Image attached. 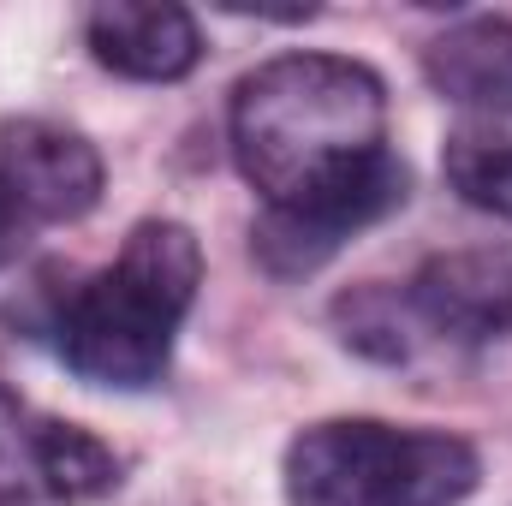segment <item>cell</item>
I'll list each match as a JSON object with an SVG mask.
<instances>
[{"label": "cell", "mask_w": 512, "mask_h": 506, "mask_svg": "<svg viewBox=\"0 0 512 506\" xmlns=\"http://www.w3.org/2000/svg\"><path fill=\"white\" fill-rule=\"evenodd\" d=\"M429 84L477 114L512 120V18H465L423 48Z\"/></svg>", "instance_id": "cell-9"}, {"label": "cell", "mask_w": 512, "mask_h": 506, "mask_svg": "<svg viewBox=\"0 0 512 506\" xmlns=\"http://www.w3.org/2000/svg\"><path fill=\"white\" fill-rule=\"evenodd\" d=\"M120 489V453L0 387V506H84Z\"/></svg>", "instance_id": "cell-5"}, {"label": "cell", "mask_w": 512, "mask_h": 506, "mask_svg": "<svg viewBox=\"0 0 512 506\" xmlns=\"http://www.w3.org/2000/svg\"><path fill=\"white\" fill-rule=\"evenodd\" d=\"M36 227H42V221H36V209H30V203L0 179V268L24 256V245L36 239Z\"/></svg>", "instance_id": "cell-11"}, {"label": "cell", "mask_w": 512, "mask_h": 506, "mask_svg": "<svg viewBox=\"0 0 512 506\" xmlns=\"http://www.w3.org/2000/svg\"><path fill=\"white\" fill-rule=\"evenodd\" d=\"M0 179L36 209V221H84L102 203V155L84 131L54 120H6L0 126Z\"/></svg>", "instance_id": "cell-7"}, {"label": "cell", "mask_w": 512, "mask_h": 506, "mask_svg": "<svg viewBox=\"0 0 512 506\" xmlns=\"http://www.w3.org/2000/svg\"><path fill=\"white\" fill-rule=\"evenodd\" d=\"M387 149L382 78L340 54H280L233 90V155L262 203Z\"/></svg>", "instance_id": "cell-1"}, {"label": "cell", "mask_w": 512, "mask_h": 506, "mask_svg": "<svg viewBox=\"0 0 512 506\" xmlns=\"http://www.w3.org/2000/svg\"><path fill=\"white\" fill-rule=\"evenodd\" d=\"M405 191H411V173L393 149L364 155V161L316 179L310 191H298L286 203H268L251 233V251L274 280H304L322 262H334L364 227L387 221L405 203Z\"/></svg>", "instance_id": "cell-4"}, {"label": "cell", "mask_w": 512, "mask_h": 506, "mask_svg": "<svg viewBox=\"0 0 512 506\" xmlns=\"http://www.w3.org/2000/svg\"><path fill=\"white\" fill-rule=\"evenodd\" d=\"M203 251L179 221H137L126 251L60 304V358L90 387H155L197 304Z\"/></svg>", "instance_id": "cell-2"}, {"label": "cell", "mask_w": 512, "mask_h": 506, "mask_svg": "<svg viewBox=\"0 0 512 506\" xmlns=\"http://www.w3.org/2000/svg\"><path fill=\"white\" fill-rule=\"evenodd\" d=\"M405 346L417 340L477 352L512 334V256L507 251H447L429 256L405 292H393Z\"/></svg>", "instance_id": "cell-6"}, {"label": "cell", "mask_w": 512, "mask_h": 506, "mask_svg": "<svg viewBox=\"0 0 512 506\" xmlns=\"http://www.w3.org/2000/svg\"><path fill=\"white\" fill-rule=\"evenodd\" d=\"M483 459L465 435L334 417L286 447V506H459Z\"/></svg>", "instance_id": "cell-3"}, {"label": "cell", "mask_w": 512, "mask_h": 506, "mask_svg": "<svg viewBox=\"0 0 512 506\" xmlns=\"http://www.w3.org/2000/svg\"><path fill=\"white\" fill-rule=\"evenodd\" d=\"M441 173L471 209L512 221V137H495V131L477 126L453 131L447 155H441Z\"/></svg>", "instance_id": "cell-10"}, {"label": "cell", "mask_w": 512, "mask_h": 506, "mask_svg": "<svg viewBox=\"0 0 512 506\" xmlns=\"http://www.w3.org/2000/svg\"><path fill=\"white\" fill-rule=\"evenodd\" d=\"M90 48L108 72L120 78H143V84H173L185 78L197 60H203V36H197V18L185 6H167V0H114V6H96L90 12Z\"/></svg>", "instance_id": "cell-8"}]
</instances>
